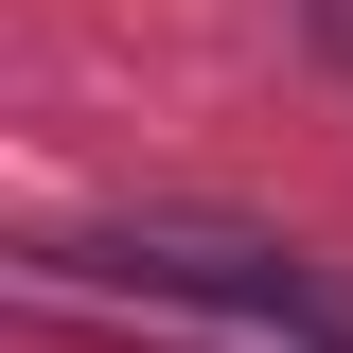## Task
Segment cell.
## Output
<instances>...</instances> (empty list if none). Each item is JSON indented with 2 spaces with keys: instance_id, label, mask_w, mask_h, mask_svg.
I'll return each instance as SVG.
<instances>
[]
</instances>
